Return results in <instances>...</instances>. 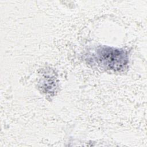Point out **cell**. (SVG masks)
<instances>
[{"label":"cell","mask_w":147,"mask_h":147,"mask_svg":"<svg viewBox=\"0 0 147 147\" xmlns=\"http://www.w3.org/2000/svg\"><path fill=\"white\" fill-rule=\"evenodd\" d=\"M95 58L102 67L114 71L123 69L128 63V56L125 50L108 46L99 47Z\"/></svg>","instance_id":"obj_1"}]
</instances>
